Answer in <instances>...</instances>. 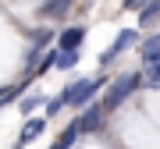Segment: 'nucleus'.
<instances>
[{
	"mask_svg": "<svg viewBox=\"0 0 160 149\" xmlns=\"http://www.w3.org/2000/svg\"><path fill=\"white\" fill-rule=\"evenodd\" d=\"M139 85H142V71H128V74H118L114 82H110V89H107V99H103V110H118L125 99L135 92Z\"/></svg>",
	"mask_w": 160,
	"mask_h": 149,
	"instance_id": "nucleus-1",
	"label": "nucleus"
},
{
	"mask_svg": "<svg viewBox=\"0 0 160 149\" xmlns=\"http://www.w3.org/2000/svg\"><path fill=\"white\" fill-rule=\"evenodd\" d=\"M103 89V78H75L71 85L61 89L64 107H89V99Z\"/></svg>",
	"mask_w": 160,
	"mask_h": 149,
	"instance_id": "nucleus-2",
	"label": "nucleus"
},
{
	"mask_svg": "<svg viewBox=\"0 0 160 149\" xmlns=\"http://www.w3.org/2000/svg\"><path fill=\"white\" fill-rule=\"evenodd\" d=\"M132 43H139V32H135V29H121V32H118V39L110 43V50H103V53H100V68H107V64H114V60H118L121 53L128 50Z\"/></svg>",
	"mask_w": 160,
	"mask_h": 149,
	"instance_id": "nucleus-3",
	"label": "nucleus"
},
{
	"mask_svg": "<svg viewBox=\"0 0 160 149\" xmlns=\"http://www.w3.org/2000/svg\"><path fill=\"white\" fill-rule=\"evenodd\" d=\"M103 117H107L103 103H89V107H82V117H75V124H78L82 135H89V132H100L103 128Z\"/></svg>",
	"mask_w": 160,
	"mask_h": 149,
	"instance_id": "nucleus-4",
	"label": "nucleus"
},
{
	"mask_svg": "<svg viewBox=\"0 0 160 149\" xmlns=\"http://www.w3.org/2000/svg\"><path fill=\"white\" fill-rule=\"evenodd\" d=\"M82 43H86V25H71V29H64L57 36V50L68 53V50H82Z\"/></svg>",
	"mask_w": 160,
	"mask_h": 149,
	"instance_id": "nucleus-5",
	"label": "nucleus"
},
{
	"mask_svg": "<svg viewBox=\"0 0 160 149\" xmlns=\"http://www.w3.org/2000/svg\"><path fill=\"white\" fill-rule=\"evenodd\" d=\"M43 132H46V117H29L25 128H22V135H18V142H14V149H25L29 142H36Z\"/></svg>",
	"mask_w": 160,
	"mask_h": 149,
	"instance_id": "nucleus-6",
	"label": "nucleus"
},
{
	"mask_svg": "<svg viewBox=\"0 0 160 149\" xmlns=\"http://www.w3.org/2000/svg\"><path fill=\"white\" fill-rule=\"evenodd\" d=\"M53 39H57V36H53L50 29H39V32H32V46H29V57H25V60H29V68H32L36 60H39V53H43V50H46V46H50Z\"/></svg>",
	"mask_w": 160,
	"mask_h": 149,
	"instance_id": "nucleus-7",
	"label": "nucleus"
},
{
	"mask_svg": "<svg viewBox=\"0 0 160 149\" xmlns=\"http://www.w3.org/2000/svg\"><path fill=\"white\" fill-rule=\"evenodd\" d=\"M68 7H71V0H43L39 4V18H61V14H68Z\"/></svg>",
	"mask_w": 160,
	"mask_h": 149,
	"instance_id": "nucleus-8",
	"label": "nucleus"
},
{
	"mask_svg": "<svg viewBox=\"0 0 160 149\" xmlns=\"http://www.w3.org/2000/svg\"><path fill=\"white\" fill-rule=\"evenodd\" d=\"M139 57H142V64H157L160 60V32L149 36V39L139 46Z\"/></svg>",
	"mask_w": 160,
	"mask_h": 149,
	"instance_id": "nucleus-9",
	"label": "nucleus"
},
{
	"mask_svg": "<svg viewBox=\"0 0 160 149\" xmlns=\"http://www.w3.org/2000/svg\"><path fill=\"white\" fill-rule=\"evenodd\" d=\"M139 22H142L146 29H149V25H157V22H160V0H149V4L142 7V14H139Z\"/></svg>",
	"mask_w": 160,
	"mask_h": 149,
	"instance_id": "nucleus-10",
	"label": "nucleus"
},
{
	"mask_svg": "<svg viewBox=\"0 0 160 149\" xmlns=\"http://www.w3.org/2000/svg\"><path fill=\"white\" fill-rule=\"evenodd\" d=\"M57 53H61V50H50V53H43V60H36L32 74H46V71H53V68H57Z\"/></svg>",
	"mask_w": 160,
	"mask_h": 149,
	"instance_id": "nucleus-11",
	"label": "nucleus"
},
{
	"mask_svg": "<svg viewBox=\"0 0 160 149\" xmlns=\"http://www.w3.org/2000/svg\"><path fill=\"white\" fill-rule=\"evenodd\" d=\"M39 103H46V99L39 96V92H29V96H25V99H22V103H18V110H22V114H25V117H32V110H36V107H39Z\"/></svg>",
	"mask_w": 160,
	"mask_h": 149,
	"instance_id": "nucleus-12",
	"label": "nucleus"
},
{
	"mask_svg": "<svg viewBox=\"0 0 160 149\" xmlns=\"http://www.w3.org/2000/svg\"><path fill=\"white\" fill-rule=\"evenodd\" d=\"M142 85H149V89H160V60H157V64H146Z\"/></svg>",
	"mask_w": 160,
	"mask_h": 149,
	"instance_id": "nucleus-13",
	"label": "nucleus"
},
{
	"mask_svg": "<svg viewBox=\"0 0 160 149\" xmlns=\"http://www.w3.org/2000/svg\"><path fill=\"white\" fill-rule=\"evenodd\" d=\"M57 68H61V71H71V68H78V50L57 53Z\"/></svg>",
	"mask_w": 160,
	"mask_h": 149,
	"instance_id": "nucleus-14",
	"label": "nucleus"
},
{
	"mask_svg": "<svg viewBox=\"0 0 160 149\" xmlns=\"http://www.w3.org/2000/svg\"><path fill=\"white\" fill-rule=\"evenodd\" d=\"M61 107H64V99L57 96V99H50V103H46V121H50L53 114H61Z\"/></svg>",
	"mask_w": 160,
	"mask_h": 149,
	"instance_id": "nucleus-15",
	"label": "nucleus"
},
{
	"mask_svg": "<svg viewBox=\"0 0 160 149\" xmlns=\"http://www.w3.org/2000/svg\"><path fill=\"white\" fill-rule=\"evenodd\" d=\"M149 4V0H125V7H128V11H132V7H146Z\"/></svg>",
	"mask_w": 160,
	"mask_h": 149,
	"instance_id": "nucleus-16",
	"label": "nucleus"
},
{
	"mask_svg": "<svg viewBox=\"0 0 160 149\" xmlns=\"http://www.w3.org/2000/svg\"><path fill=\"white\" fill-rule=\"evenodd\" d=\"M0 92H4V89H0Z\"/></svg>",
	"mask_w": 160,
	"mask_h": 149,
	"instance_id": "nucleus-17",
	"label": "nucleus"
}]
</instances>
